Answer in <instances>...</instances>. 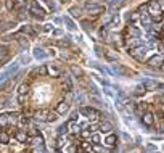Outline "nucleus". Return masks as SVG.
I'll return each mask as SVG.
<instances>
[{"instance_id": "f3484780", "label": "nucleus", "mask_w": 164, "mask_h": 153, "mask_svg": "<svg viewBox=\"0 0 164 153\" xmlns=\"http://www.w3.org/2000/svg\"><path fill=\"white\" fill-rule=\"evenodd\" d=\"M97 2H101V0H97ZM103 2H105V0H103Z\"/></svg>"}, {"instance_id": "4468645a", "label": "nucleus", "mask_w": 164, "mask_h": 153, "mask_svg": "<svg viewBox=\"0 0 164 153\" xmlns=\"http://www.w3.org/2000/svg\"><path fill=\"white\" fill-rule=\"evenodd\" d=\"M71 71L74 73V76H82V74H84L82 69H81L79 66H76V65H72V66H71Z\"/></svg>"}, {"instance_id": "9d476101", "label": "nucleus", "mask_w": 164, "mask_h": 153, "mask_svg": "<svg viewBox=\"0 0 164 153\" xmlns=\"http://www.w3.org/2000/svg\"><path fill=\"white\" fill-rule=\"evenodd\" d=\"M103 55H105V58L108 61H116V58H117V55L114 52H111V50H108V48L103 50Z\"/></svg>"}, {"instance_id": "39448f33", "label": "nucleus", "mask_w": 164, "mask_h": 153, "mask_svg": "<svg viewBox=\"0 0 164 153\" xmlns=\"http://www.w3.org/2000/svg\"><path fill=\"white\" fill-rule=\"evenodd\" d=\"M140 118H142V123L145 124L146 127H153V126H155V115H153L151 111H148V110L143 111Z\"/></svg>"}, {"instance_id": "ddd939ff", "label": "nucleus", "mask_w": 164, "mask_h": 153, "mask_svg": "<svg viewBox=\"0 0 164 153\" xmlns=\"http://www.w3.org/2000/svg\"><path fill=\"white\" fill-rule=\"evenodd\" d=\"M69 13L72 16H76V18H79V16H81V8H79V7H72V8H69Z\"/></svg>"}, {"instance_id": "2eb2a0df", "label": "nucleus", "mask_w": 164, "mask_h": 153, "mask_svg": "<svg viewBox=\"0 0 164 153\" xmlns=\"http://www.w3.org/2000/svg\"><path fill=\"white\" fill-rule=\"evenodd\" d=\"M18 101L21 105H26V101H27V95H18Z\"/></svg>"}, {"instance_id": "1a4fd4ad", "label": "nucleus", "mask_w": 164, "mask_h": 153, "mask_svg": "<svg viewBox=\"0 0 164 153\" xmlns=\"http://www.w3.org/2000/svg\"><path fill=\"white\" fill-rule=\"evenodd\" d=\"M3 3H5V8L8 11L18 10V0H3Z\"/></svg>"}, {"instance_id": "0eeeda50", "label": "nucleus", "mask_w": 164, "mask_h": 153, "mask_svg": "<svg viewBox=\"0 0 164 153\" xmlns=\"http://www.w3.org/2000/svg\"><path fill=\"white\" fill-rule=\"evenodd\" d=\"M68 110H69V100H61L56 103V113L58 115H65Z\"/></svg>"}, {"instance_id": "f257e3e1", "label": "nucleus", "mask_w": 164, "mask_h": 153, "mask_svg": "<svg viewBox=\"0 0 164 153\" xmlns=\"http://www.w3.org/2000/svg\"><path fill=\"white\" fill-rule=\"evenodd\" d=\"M146 15H150L153 20L156 21H162V3L156 2V0H151V2L146 3Z\"/></svg>"}, {"instance_id": "f03ea898", "label": "nucleus", "mask_w": 164, "mask_h": 153, "mask_svg": "<svg viewBox=\"0 0 164 153\" xmlns=\"http://www.w3.org/2000/svg\"><path fill=\"white\" fill-rule=\"evenodd\" d=\"M34 118L39 121H45V123H50V121H55L58 118V113L56 111H50V110H37L32 113Z\"/></svg>"}, {"instance_id": "9b49d317", "label": "nucleus", "mask_w": 164, "mask_h": 153, "mask_svg": "<svg viewBox=\"0 0 164 153\" xmlns=\"http://www.w3.org/2000/svg\"><path fill=\"white\" fill-rule=\"evenodd\" d=\"M8 56H10V50L7 47H0V63H3Z\"/></svg>"}, {"instance_id": "423d86ee", "label": "nucleus", "mask_w": 164, "mask_h": 153, "mask_svg": "<svg viewBox=\"0 0 164 153\" xmlns=\"http://www.w3.org/2000/svg\"><path fill=\"white\" fill-rule=\"evenodd\" d=\"M45 71L47 74H50L52 77H60L61 76V68L56 65H45Z\"/></svg>"}, {"instance_id": "f8f14e48", "label": "nucleus", "mask_w": 164, "mask_h": 153, "mask_svg": "<svg viewBox=\"0 0 164 153\" xmlns=\"http://www.w3.org/2000/svg\"><path fill=\"white\" fill-rule=\"evenodd\" d=\"M53 44L58 45V47H69V41H66V39H65V41H63V39H60V41H55Z\"/></svg>"}, {"instance_id": "20e7f679", "label": "nucleus", "mask_w": 164, "mask_h": 153, "mask_svg": "<svg viewBox=\"0 0 164 153\" xmlns=\"http://www.w3.org/2000/svg\"><path fill=\"white\" fill-rule=\"evenodd\" d=\"M29 13L34 16V18H37V20H44L45 16H47L45 10L42 7H39L37 2H31V5H29Z\"/></svg>"}, {"instance_id": "6e6552de", "label": "nucleus", "mask_w": 164, "mask_h": 153, "mask_svg": "<svg viewBox=\"0 0 164 153\" xmlns=\"http://www.w3.org/2000/svg\"><path fill=\"white\" fill-rule=\"evenodd\" d=\"M148 66L150 68H156V69H161L162 68V56L161 55L153 56L151 60H148Z\"/></svg>"}, {"instance_id": "7ed1b4c3", "label": "nucleus", "mask_w": 164, "mask_h": 153, "mask_svg": "<svg viewBox=\"0 0 164 153\" xmlns=\"http://www.w3.org/2000/svg\"><path fill=\"white\" fill-rule=\"evenodd\" d=\"M85 10L89 11L90 15H93V20L97 18L98 15L105 13V7H103L101 3H97V2H89V3L85 5Z\"/></svg>"}, {"instance_id": "dca6fc26", "label": "nucleus", "mask_w": 164, "mask_h": 153, "mask_svg": "<svg viewBox=\"0 0 164 153\" xmlns=\"http://www.w3.org/2000/svg\"><path fill=\"white\" fill-rule=\"evenodd\" d=\"M3 8V0H0V10Z\"/></svg>"}]
</instances>
